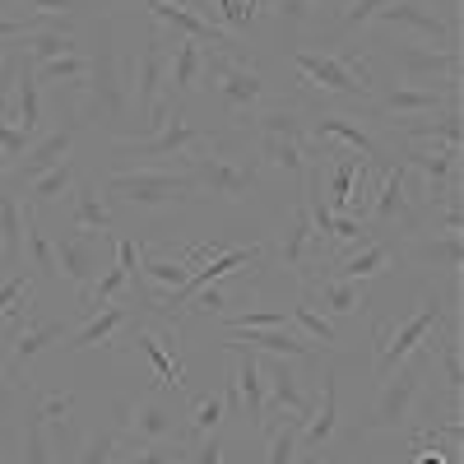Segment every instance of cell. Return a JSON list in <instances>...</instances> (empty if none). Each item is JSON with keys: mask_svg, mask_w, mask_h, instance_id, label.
I'll return each instance as SVG.
<instances>
[{"mask_svg": "<svg viewBox=\"0 0 464 464\" xmlns=\"http://www.w3.org/2000/svg\"><path fill=\"white\" fill-rule=\"evenodd\" d=\"M293 321L302 325V334L312 339V343H325V348H330V343H339L334 321H330V316H321L316 306H306V302H302V306H293Z\"/></svg>", "mask_w": 464, "mask_h": 464, "instance_id": "7bdbcfd3", "label": "cell"}, {"mask_svg": "<svg viewBox=\"0 0 464 464\" xmlns=\"http://www.w3.org/2000/svg\"><path fill=\"white\" fill-rule=\"evenodd\" d=\"M37 84H56V89H70V93H84L89 84V52H70V56H56L47 65H37Z\"/></svg>", "mask_w": 464, "mask_h": 464, "instance_id": "8d00e7d4", "label": "cell"}, {"mask_svg": "<svg viewBox=\"0 0 464 464\" xmlns=\"http://www.w3.org/2000/svg\"><path fill=\"white\" fill-rule=\"evenodd\" d=\"M362 223L376 232V237H385L395 223L418 227V209H413V196H409V168L404 163H391L381 172V186H376V196H372Z\"/></svg>", "mask_w": 464, "mask_h": 464, "instance_id": "7c38bea8", "label": "cell"}, {"mask_svg": "<svg viewBox=\"0 0 464 464\" xmlns=\"http://www.w3.org/2000/svg\"><path fill=\"white\" fill-rule=\"evenodd\" d=\"M237 353V395H242V418H251V428H265V372H260V353L251 348H232Z\"/></svg>", "mask_w": 464, "mask_h": 464, "instance_id": "d6a6232c", "label": "cell"}, {"mask_svg": "<svg viewBox=\"0 0 464 464\" xmlns=\"http://www.w3.org/2000/svg\"><path fill=\"white\" fill-rule=\"evenodd\" d=\"M459 107V84H437V89H422V84H385L372 93L367 116L381 126L404 121V116H428V111H446Z\"/></svg>", "mask_w": 464, "mask_h": 464, "instance_id": "30bf717a", "label": "cell"}, {"mask_svg": "<svg viewBox=\"0 0 464 464\" xmlns=\"http://www.w3.org/2000/svg\"><path fill=\"white\" fill-rule=\"evenodd\" d=\"M227 353L232 348H251V353H269V358H302V362H316V348H312V339L306 334H297V330H223V339H218Z\"/></svg>", "mask_w": 464, "mask_h": 464, "instance_id": "7402d4cb", "label": "cell"}, {"mask_svg": "<svg viewBox=\"0 0 464 464\" xmlns=\"http://www.w3.org/2000/svg\"><path fill=\"white\" fill-rule=\"evenodd\" d=\"M422 353H428V362H432V372H441V385H446V395H450V404L459 409V391H464V358H459V316H455V306L450 312L422 334Z\"/></svg>", "mask_w": 464, "mask_h": 464, "instance_id": "2e32d148", "label": "cell"}, {"mask_svg": "<svg viewBox=\"0 0 464 464\" xmlns=\"http://www.w3.org/2000/svg\"><path fill=\"white\" fill-rule=\"evenodd\" d=\"M385 5H391V0H348V5L339 10V28H343V33H353V28L372 24Z\"/></svg>", "mask_w": 464, "mask_h": 464, "instance_id": "f6af8a7d", "label": "cell"}, {"mask_svg": "<svg viewBox=\"0 0 464 464\" xmlns=\"http://www.w3.org/2000/svg\"><path fill=\"white\" fill-rule=\"evenodd\" d=\"M19 56L37 70V65H47V61H56V56H70V52H84V43H80V33L74 28H33V33H24L19 37Z\"/></svg>", "mask_w": 464, "mask_h": 464, "instance_id": "4dcf8cb0", "label": "cell"}, {"mask_svg": "<svg viewBox=\"0 0 464 464\" xmlns=\"http://www.w3.org/2000/svg\"><path fill=\"white\" fill-rule=\"evenodd\" d=\"M102 200L116 209H130V214H168V209H181L196 196V181L190 172H177V168H130V172H111L107 186H102Z\"/></svg>", "mask_w": 464, "mask_h": 464, "instance_id": "5b68a950", "label": "cell"}, {"mask_svg": "<svg viewBox=\"0 0 464 464\" xmlns=\"http://www.w3.org/2000/svg\"><path fill=\"white\" fill-rule=\"evenodd\" d=\"M302 428H306V418L297 413H269L265 418V464H297V441H302Z\"/></svg>", "mask_w": 464, "mask_h": 464, "instance_id": "836d02e7", "label": "cell"}, {"mask_svg": "<svg viewBox=\"0 0 464 464\" xmlns=\"http://www.w3.org/2000/svg\"><path fill=\"white\" fill-rule=\"evenodd\" d=\"M89 52V107L80 111L84 116V126L102 121L107 140L111 144H130L135 140V89H130V70H126V47H121V33H116L111 19L98 24V37H93V47Z\"/></svg>", "mask_w": 464, "mask_h": 464, "instance_id": "6da1fadb", "label": "cell"}, {"mask_svg": "<svg viewBox=\"0 0 464 464\" xmlns=\"http://www.w3.org/2000/svg\"><path fill=\"white\" fill-rule=\"evenodd\" d=\"M256 288H260V275H251V269H237V275H223V279H214V284H205L196 297H190L181 312L186 316H227L232 306H237L242 297H256Z\"/></svg>", "mask_w": 464, "mask_h": 464, "instance_id": "603a6c76", "label": "cell"}, {"mask_svg": "<svg viewBox=\"0 0 464 464\" xmlns=\"http://www.w3.org/2000/svg\"><path fill=\"white\" fill-rule=\"evenodd\" d=\"M455 302H459V288H450V293L432 288L428 297L418 302V312H413V316H404L395 330H376V334H372V348H376V381H381V376H391V372L413 353V348L422 343V334H428V330L450 312Z\"/></svg>", "mask_w": 464, "mask_h": 464, "instance_id": "ba28073f", "label": "cell"}, {"mask_svg": "<svg viewBox=\"0 0 464 464\" xmlns=\"http://www.w3.org/2000/svg\"><path fill=\"white\" fill-rule=\"evenodd\" d=\"M140 312H135V306L126 302V297H116V302H107V306H98V312L80 325V330H74L70 334V353H84V348H102V343H116V334H121L130 321H135Z\"/></svg>", "mask_w": 464, "mask_h": 464, "instance_id": "484cf974", "label": "cell"}, {"mask_svg": "<svg viewBox=\"0 0 464 464\" xmlns=\"http://www.w3.org/2000/svg\"><path fill=\"white\" fill-rule=\"evenodd\" d=\"M428 376H432L428 353L413 348V353L404 358V367L381 376V400H376L372 418L358 422V437L362 432H400V428H409V422L418 418V400H422V391H428Z\"/></svg>", "mask_w": 464, "mask_h": 464, "instance_id": "52a82bcc", "label": "cell"}, {"mask_svg": "<svg viewBox=\"0 0 464 464\" xmlns=\"http://www.w3.org/2000/svg\"><path fill=\"white\" fill-rule=\"evenodd\" d=\"M14 70H19V47L5 43L0 47V111L10 107V89H14Z\"/></svg>", "mask_w": 464, "mask_h": 464, "instance_id": "7dc6e473", "label": "cell"}, {"mask_svg": "<svg viewBox=\"0 0 464 464\" xmlns=\"http://www.w3.org/2000/svg\"><path fill=\"white\" fill-rule=\"evenodd\" d=\"M14 5H19V14H37V19H52V24H70L84 10H93L89 0H14Z\"/></svg>", "mask_w": 464, "mask_h": 464, "instance_id": "60d3db41", "label": "cell"}, {"mask_svg": "<svg viewBox=\"0 0 464 464\" xmlns=\"http://www.w3.org/2000/svg\"><path fill=\"white\" fill-rule=\"evenodd\" d=\"M28 144H33V135H28L24 126H10L5 116H0V153H5L10 163H19V159H24V149H28Z\"/></svg>", "mask_w": 464, "mask_h": 464, "instance_id": "bcb514c9", "label": "cell"}, {"mask_svg": "<svg viewBox=\"0 0 464 464\" xmlns=\"http://www.w3.org/2000/svg\"><path fill=\"white\" fill-rule=\"evenodd\" d=\"M395 70L404 84H422V89H437V84H459V70H464V56L459 52H437V47H395L391 52Z\"/></svg>", "mask_w": 464, "mask_h": 464, "instance_id": "9a60e30c", "label": "cell"}, {"mask_svg": "<svg viewBox=\"0 0 464 464\" xmlns=\"http://www.w3.org/2000/svg\"><path fill=\"white\" fill-rule=\"evenodd\" d=\"M372 24H381V28H413V33L428 37V43H441L446 52H459V19L428 10L422 0H391Z\"/></svg>", "mask_w": 464, "mask_h": 464, "instance_id": "5bb4252c", "label": "cell"}, {"mask_svg": "<svg viewBox=\"0 0 464 464\" xmlns=\"http://www.w3.org/2000/svg\"><path fill=\"white\" fill-rule=\"evenodd\" d=\"M200 74L209 84V102H218V111L232 121V130H246V121L265 107L269 98V80L251 56H232V52H200Z\"/></svg>", "mask_w": 464, "mask_h": 464, "instance_id": "3957f363", "label": "cell"}, {"mask_svg": "<svg viewBox=\"0 0 464 464\" xmlns=\"http://www.w3.org/2000/svg\"><path fill=\"white\" fill-rule=\"evenodd\" d=\"M265 10L275 14L279 33L288 37V47H293L297 33H306V28L316 24V0H265Z\"/></svg>", "mask_w": 464, "mask_h": 464, "instance_id": "f35d334b", "label": "cell"}, {"mask_svg": "<svg viewBox=\"0 0 464 464\" xmlns=\"http://www.w3.org/2000/svg\"><path fill=\"white\" fill-rule=\"evenodd\" d=\"M74 181H80V153H70V159H61V163H56V168H47L43 177H33V181H28V200H24V209L47 214L56 200H65V196H70Z\"/></svg>", "mask_w": 464, "mask_h": 464, "instance_id": "f1b7e54d", "label": "cell"}, {"mask_svg": "<svg viewBox=\"0 0 464 464\" xmlns=\"http://www.w3.org/2000/svg\"><path fill=\"white\" fill-rule=\"evenodd\" d=\"M177 409L168 404V391H144L140 400H130L121 409V446H135V450H149V446H168L177 441V459H186V441H181V428H177Z\"/></svg>", "mask_w": 464, "mask_h": 464, "instance_id": "9c48e42d", "label": "cell"}, {"mask_svg": "<svg viewBox=\"0 0 464 464\" xmlns=\"http://www.w3.org/2000/svg\"><path fill=\"white\" fill-rule=\"evenodd\" d=\"M65 227H70V237H89V242L116 246L111 205L102 200V190H98L93 181H74V190H70V209H65Z\"/></svg>", "mask_w": 464, "mask_h": 464, "instance_id": "ac0fdd59", "label": "cell"}, {"mask_svg": "<svg viewBox=\"0 0 464 464\" xmlns=\"http://www.w3.org/2000/svg\"><path fill=\"white\" fill-rule=\"evenodd\" d=\"M413 265L418 269H441L446 279H459L464 269V237L459 232H422V242H413Z\"/></svg>", "mask_w": 464, "mask_h": 464, "instance_id": "f546056e", "label": "cell"}, {"mask_svg": "<svg viewBox=\"0 0 464 464\" xmlns=\"http://www.w3.org/2000/svg\"><path fill=\"white\" fill-rule=\"evenodd\" d=\"M140 275L159 288V297L163 293H172V288H181L186 284V275H190V265L186 260H159L149 251V242H144V251H140Z\"/></svg>", "mask_w": 464, "mask_h": 464, "instance_id": "ab89813d", "label": "cell"}, {"mask_svg": "<svg viewBox=\"0 0 464 464\" xmlns=\"http://www.w3.org/2000/svg\"><path fill=\"white\" fill-rule=\"evenodd\" d=\"M140 5L149 10V19L168 24L172 33L190 37V43H200V47H209V43H214V52H232V56H246V47L237 43V37H232V33H223V28H214L209 19H200L196 10L186 5V0H140Z\"/></svg>", "mask_w": 464, "mask_h": 464, "instance_id": "4fadbf2b", "label": "cell"}, {"mask_svg": "<svg viewBox=\"0 0 464 464\" xmlns=\"http://www.w3.org/2000/svg\"><path fill=\"white\" fill-rule=\"evenodd\" d=\"M186 172H190V181H196L200 200L242 205V200H251V190L260 186L265 163L251 159L246 149H227V135H214V144H205L200 153H190Z\"/></svg>", "mask_w": 464, "mask_h": 464, "instance_id": "277c9868", "label": "cell"}, {"mask_svg": "<svg viewBox=\"0 0 464 464\" xmlns=\"http://www.w3.org/2000/svg\"><path fill=\"white\" fill-rule=\"evenodd\" d=\"M288 61L297 65V74L312 89H325V93H339V98H348V102H358V107H367L372 102V84H362L353 70H348L339 56H330V52H306V47H288Z\"/></svg>", "mask_w": 464, "mask_h": 464, "instance_id": "8fae6325", "label": "cell"}, {"mask_svg": "<svg viewBox=\"0 0 464 464\" xmlns=\"http://www.w3.org/2000/svg\"><path fill=\"white\" fill-rule=\"evenodd\" d=\"M24 464H52L47 432H43V422H37L33 413H28V422H24Z\"/></svg>", "mask_w": 464, "mask_h": 464, "instance_id": "ee69618b", "label": "cell"}, {"mask_svg": "<svg viewBox=\"0 0 464 464\" xmlns=\"http://www.w3.org/2000/svg\"><path fill=\"white\" fill-rule=\"evenodd\" d=\"M297 459H302V464H321V459H316V455H297Z\"/></svg>", "mask_w": 464, "mask_h": 464, "instance_id": "c3c4849f", "label": "cell"}, {"mask_svg": "<svg viewBox=\"0 0 464 464\" xmlns=\"http://www.w3.org/2000/svg\"><path fill=\"white\" fill-rule=\"evenodd\" d=\"M14 116H5V121H14V126H24L33 140L43 135V121H47V111H43V84H37V74H33V65L19 56V70H14Z\"/></svg>", "mask_w": 464, "mask_h": 464, "instance_id": "1f68e13d", "label": "cell"}, {"mask_svg": "<svg viewBox=\"0 0 464 464\" xmlns=\"http://www.w3.org/2000/svg\"><path fill=\"white\" fill-rule=\"evenodd\" d=\"M404 140H418V144H455L464 140V116L459 107H446V111H428V116H404V121H391Z\"/></svg>", "mask_w": 464, "mask_h": 464, "instance_id": "83f0119b", "label": "cell"}, {"mask_svg": "<svg viewBox=\"0 0 464 464\" xmlns=\"http://www.w3.org/2000/svg\"><path fill=\"white\" fill-rule=\"evenodd\" d=\"M56 339H65V321H47V316L33 306L28 325H24V330H19V339L10 343V358H5V381L14 385V381L24 376V367H28L37 353H47V348H52Z\"/></svg>", "mask_w": 464, "mask_h": 464, "instance_id": "d4e9b609", "label": "cell"}, {"mask_svg": "<svg viewBox=\"0 0 464 464\" xmlns=\"http://www.w3.org/2000/svg\"><path fill=\"white\" fill-rule=\"evenodd\" d=\"M74 400L70 391H37V400H33V418L37 422H52V428H65L70 422V413H74Z\"/></svg>", "mask_w": 464, "mask_h": 464, "instance_id": "b9f144b4", "label": "cell"}, {"mask_svg": "<svg viewBox=\"0 0 464 464\" xmlns=\"http://www.w3.org/2000/svg\"><path fill=\"white\" fill-rule=\"evenodd\" d=\"M312 140H334L343 149H353L358 159H367L372 168H391L395 163L391 153H385V144L367 126H358L353 116H343V111H312Z\"/></svg>", "mask_w": 464, "mask_h": 464, "instance_id": "d6986e66", "label": "cell"}, {"mask_svg": "<svg viewBox=\"0 0 464 464\" xmlns=\"http://www.w3.org/2000/svg\"><path fill=\"white\" fill-rule=\"evenodd\" d=\"M205 144H214V130L190 121L186 107H172V116L149 140L116 144V153H121V168L116 172H130V168H177V172H186L190 153H200Z\"/></svg>", "mask_w": 464, "mask_h": 464, "instance_id": "8992f818", "label": "cell"}, {"mask_svg": "<svg viewBox=\"0 0 464 464\" xmlns=\"http://www.w3.org/2000/svg\"><path fill=\"white\" fill-rule=\"evenodd\" d=\"M89 5H98V0H89Z\"/></svg>", "mask_w": 464, "mask_h": 464, "instance_id": "681fc988", "label": "cell"}, {"mask_svg": "<svg viewBox=\"0 0 464 464\" xmlns=\"http://www.w3.org/2000/svg\"><path fill=\"white\" fill-rule=\"evenodd\" d=\"M33 306H37V284H33V275L19 265L14 275L0 284V316L5 321H14L19 330L28 325V316H33Z\"/></svg>", "mask_w": 464, "mask_h": 464, "instance_id": "d590c367", "label": "cell"}, {"mask_svg": "<svg viewBox=\"0 0 464 464\" xmlns=\"http://www.w3.org/2000/svg\"><path fill=\"white\" fill-rule=\"evenodd\" d=\"M121 413H116L107 428H93L89 432V441H84V450H80V459L74 464H116L121 459Z\"/></svg>", "mask_w": 464, "mask_h": 464, "instance_id": "74e56055", "label": "cell"}, {"mask_svg": "<svg viewBox=\"0 0 464 464\" xmlns=\"http://www.w3.org/2000/svg\"><path fill=\"white\" fill-rule=\"evenodd\" d=\"M242 135H256V159L265 168H279L288 177H302L312 163V107L302 98L265 102Z\"/></svg>", "mask_w": 464, "mask_h": 464, "instance_id": "7a4b0ae2", "label": "cell"}, {"mask_svg": "<svg viewBox=\"0 0 464 464\" xmlns=\"http://www.w3.org/2000/svg\"><path fill=\"white\" fill-rule=\"evenodd\" d=\"M89 126H84V116L74 111L70 121H61L56 130H47V135H37L28 149H24V159L19 163H10V172L19 177V181H33V177H43L47 168H56L61 159H70L74 153V144H80V135H84Z\"/></svg>", "mask_w": 464, "mask_h": 464, "instance_id": "e0dca14e", "label": "cell"}, {"mask_svg": "<svg viewBox=\"0 0 464 464\" xmlns=\"http://www.w3.org/2000/svg\"><path fill=\"white\" fill-rule=\"evenodd\" d=\"M395 256H400V246H395L391 237H372V242L358 246L353 256H339L334 265H321L316 279H353V284H367V279L391 275Z\"/></svg>", "mask_w": 464, "mask_h": 464, "instance_id": "cb8c5ba5", "label": "cell"}, {"mask_svg": "<svg viewBox=\"0 0 464 464\" xmlns=\"http://www.w3.org/2000/svg\"><path fill=\"white\" fill-rule=\"evenodd\" d=\"M334 428H339V367L330 362L325 376H321V409L306 418L302 441H297V455H321V446H330Z\"/></svg>", "mask_w": 464, "mask_h": 464, "instance_id": "4316f807", "label": "cell"}, {"mask_svg": "<svg viewBox=\"0 0 464 464\" xmlns=\"http://www.w3.org/2000/svg\"><path fill=\"white\" fill-rule=\"evenodd\" d=\"M56 265H61V279L80 288V297L98 284L102 275V256L116 260V246H102V242H89V237H56Z\"/></svg>", "mask_w": 464, "mask_h": 464, "instance_id": "44dd1931", "label": "cell"}, {"mask_svg": "<svg viewBox=\"0 0 464 464\" xmlns=\"http://www.w3.org/2000/svg\"><path fill=\"white\" fill-rule=\"evenodd\" d=\"M265 372V418L269 413H297V418H312L316 400L302 391V376L288 367V358H260Z\"/></svg>", "mask_w": 464, "mask_h": 464, "instance_id": "ffe728a7", "label": "cell"}, {"mask_svg": "<svg viewBox=\"0 0 464 464\" xmlns=\"http://www.w3.org/2000/svg\"><path fill=\"white\" fill-rule=\"evenodd\" d=\"M24 227H28L24 200L14 196L10 186H0V251H5V265L10 269L24 265Z\"/></svg>", "mask_w": 464, "mask_h": 464, "instance_id": "e575fe53", "label": "cell"}]
</instances>
